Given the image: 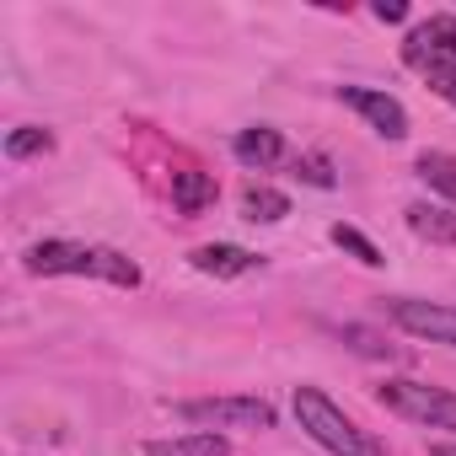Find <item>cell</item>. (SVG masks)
<instances>
[{"label": "cell", "mask_w": 456, "mask_h": 456, "mask_svg": "<svg viewBox=\"0 0 456 456\" xmlns=\"http://www.w3.org/2000/svg\"><path fill=\"white\" fill-rule=\"evenodd\" d=\"M22 269L33 280H60V274H86V280H102V285H118V290H134L145 274L134 258H124L118 248H97V242H65V237H49V242H33Z\"/></svg>", "instance_id": "obj_1"}, {"label": "cell", "mask_w": 456, "mask_h": 456, "mask_svg": "<svg viewBox=\"0 0 456 456\" xmlns=\"http://www.w3.org/2000/svg\"><path fill=\"white\" fill-rule=\"evenodd\" d=\"M290 408H296V424L328 451V456H387V445L370 435V429H360L322 387H312V381H301L296 392H290Z\"/></svg>", "instance_id": "obj_2"}, {"label": "cell", "mask_w": 456, "mask_h": 456, "mask_svg": "<svg viewBox=\"0 0 456 456\" xmlns=\"http://www.w3.org/2000/svg\"><path fill=\"white\" fill-rule=\"evenodd\" d=\"M376 403L408 424H424V429H451L456 435V392L451 387H429L419 376H387L376 387Z\"/></svg>", "instance_id": "obj_3"}, {"label": "cell", "mask_w": 456, "mask_h": 456, "mask_svg": "<svg viewBox=\"0 0 456 456\" xmlns=\"http://www.w3.org/2000/svg\"><path fill=\"white\" fill-rule=\"evenodd\" d=\"M177 419H188L193 429H274L280 413L269 397H253V392H232V397H188L177 403Z\"/></svg>", "instance_id": "obj_4"}, {"label": "cell", "mask_w": 456, "mask_h": 456, "mask_svg": "<svg viewBox=\"0 0 456 456\" xmlns=\"http://www.w3.org/2000/svg\"><path fill=\"white\" fill-rule=\"evenodd\" d=\"M387 317H392V328H403L408 338L456 349V306L419 301V296H392V301H387Z\"/></svg>", "instance_id": "obj_5"}, {"label": "cell", "mask_w": 456, "mask_h": 456, "mask_svg": "<svg viewBox=\"0 0 456 456\" xmlns=\"http://www.w3.org/2000/svg\"><path fill=\"white\" fill-rule=\"evenodd\" d=\"M338 102L354 108L381 140H408V108H403L397 97H387V92H376V86H338Z\"/></svg>", "instance_id": "obj_6"}, {"label": "cell", "mask_w": 456, "mask_h": 456, "mask_svg": "<svg viewBox=\"0 0 456 456\" xmlns=\"http://www.w3.org/2000/svg\"><path fill=\"white\" fill-rule=\"evenodd\" d=\"M440 60H456V17H451V12L419 22V28L403 38V65H408V70L424 76V70L440 65Z\"/></svg>", "instance_id": "obj_7"}, {"label": "cell", "mask_w": 456, "mask_h": 456, "mask_svg": "<svg viewBox=\"0 0 456 456\" xmlns=\"http://www.w3.org/2000/svg\"><path fill=\"white\" fill-rule=\"evenodd\" d=\"M188 264H193L199 274H209V280H242V274L258 269V253H248V248H237V242H204V248L188 253Z\"/></svg>", "instance_id": "obj_8"}, {"label": "cell", "mask_w": 456, "mask_h": 456, "mask_svg": "<svg viewBox=\"0 0 456 456\" xmlns=\"http://www.w3.org/2000/svg\"><path fill=\"white\" fill-rule=\"evenodd\" d=\"M403 220H408V232H413L419 242H429V248H456V209H451V204L413 199V204L403 209Z\"/></svg>", "instance_id": "obj_9"}, {"label": "cell", "mask_w": 456, "mask_h": 456, "mask_svg": "<svg viewBox=\"0 0 456 456\" xmlns=\"http://www.w3.org/2000/svg\"><path fill=\"white\" fill-rule=\"evenodd\" d=\"M232 156H237L248 172H269L274 161H285V134L269 129V124H253V129H242V134L232 140Z\"/></svg>", "instance_id": "obj_10"}, {"label": "cell", "mask_w": 456, "mask_h": 456, "mask_svg": "<svg viewBox=\"0 0 456 456\" xmlns=\"http://www.w3.org/2000/svg\"><path fill=\"white\" fill-rule=\"evenodd\" d=\"M215 199H220V188H215L209 172H199V167L172 172V209H177V215H204Z\"/></svg>", "instance_id": "obj_11"}, {"label": "cell", "mask_w": 456, "mask_h": 456, "mask_svg": "<svg viewBox=\"0 0 456 456\" xmlns=\"http://www.w3.org/2000/svg\"><path fill=\"white\" fill-rule=\"evenodd\" d=\"M232 440L215 435V429H188V435H172V440H145V456H225Z\"/></svg>", "instance_id": "obj_12"}, {"label": "cell", "mask_w": 456, "mask_h": 456, "mask_svg": "<svg viewBox=\"0 0 456 456\" xmlns=\"http://www.w3.org/2000/svg\"><path fill=\"white\" fill-rule=\"evenodd\" d=\"M413 172H419V183H424L429 193H440V199L456 209V156H451V151H419Z\"/></svg>", "instance_id": "obj_13"}, {"label": "cell", "mask_w": 456, "mask_h": 456, "mask_svg": "<svg viewBox=\"0 0 456 456\" xmlns=\"http://www.w3.org/2000/svg\"><path fill=\"white\" fill-rule=\"evenodd\" d=\"M242 215H248L253 225H280V220L290 215V199H285L280 188H269V183H248V188H242Z\"/></svg>", "instance_id": "obj_14"}, {"label": "cell", "mask_w": 456, "mask_h": 456, "mask_svg": "<svg viewBox=\"0 0 456 456\" xmlns=\"http://www.w3.org/2000/svg\"><path fill=\"white\" fill-rule=\"evenodd\" d=\"M328 237H333V248H338V253H349V258H354V264H365V269H381V264H387V258H381V248H376L365 232L344 225V220H333V225H328Z\"/></svg>", "instance_id": "obj_15"}, {"label": "cell", "mask_w": 456, "mask_h": 456, "mask_svg": "<svg viewBox=\"0 0 456 456\" xmlns=\"http://www.w3.org/2000/svg\"><path fill=\"white\" fill-rule=\"evenodd\" d=\"M49 151H54V129H44V124H17L6 134V156L12 161H33V156H49Z\"/></svg>", "instance_id": "obj_16"}, {"label": "cell", "mask_w": 456, "mask_h": 456, "mask_svg": "<svg viewBox=\"0 0 456 456\" xmlns=\"http://www.w3.org/2000/svg\"><path fill=\"white\" fill-rule=\"evenodd\" d=\"M296 177H306L312 188H333V183H338L328 156H301V161H296Z\"/></svg>", "instance_id": "obj_17"}, {"label": "cell", "mask_w": 456, "mask_h": 456, "mask_svg": "<svg viewBox=\"0 0 456 456\" xmlns=\"http://www.w3.org/2000/svg\"><path fill=\"white\" fill-rule=\"evenodd\" d=\"M424 81L435 86V97H445V102L456 108V60H440V65H429V70H424Z\"/></svg>", "instance_id": "obj_18"}, {"label": "cell", "mask_w": 456, "mask_h": 456, "mask_svg": "<svg viewBox=\"0 0 456 456\" xmlns=\"http://www.w3.org/2000/svg\"><path fill=\"white\" fill-rule=\"evenodd\" d=\"M344 338L360 349V354H392V344H381L376 333H365V328H344Z\"/></svg>", "instance_id": "obj_19"}, {"label": "cell", "mask_w": 456, "mask_h": 456, "mask_svg": "<svg viewBox=\"0 0 456 456\" xmlns=\"http://www.w3.org/2000/svg\"><path fill=\"white\" fill-rule=\"evenodd\" d=\"M370 12H376V22H403V17H408V6H403V0H376Z\"/></svg>", "instance_id": "obj_20"}, {"label": "cell", "mask_w": 456, "mask_h": 456, "mask_svg": "<svg viewBox=\"0 0 456 456\" xmlns=\"http://www.w3.org/2000/svg\"><path fill=\"white\" fill-rule=\"evenodd\" d=\"M429 456H456V440H435V445H429Z\"/></svg>", "instance_id": "obj_21"}]
</instances>
